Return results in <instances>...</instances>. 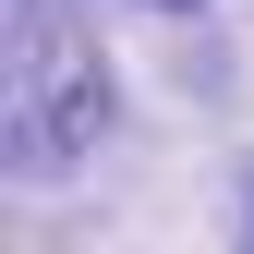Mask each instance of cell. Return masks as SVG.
I'll use <instances>...</instances> for the list:
<instances>
[{
	"label": "cell",
	"instance_id": "cell-1",
	"mask_svg": "<svg viewBox=\"0 0 254 254\" xmlns=\"http://www.w3.org/2000/svg\"><path fill=\"white\" fill-rule=\"evenodd\" d=\"M109 121V73H97V37L73 24V0H12L0 24V133H12V170L49 182L97 145Z\"/></svg>",
	"mask_w": 254,
	"mask_h": 254
}]
</instances>
